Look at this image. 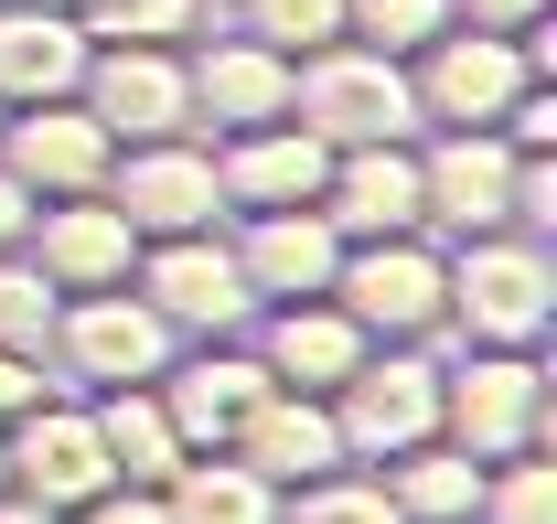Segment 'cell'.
Masks as SVG:
<instances>
[{
    "label": "cell",
    "instance_id": "obj_7",
    "mask_svg": "<svg viewBox=\"0 0 557 524\" xmlns=\"http://www.w3.org/2000/svg\"><path fill=\"white\" fill-rule=\"evenodd\" d=\"M129 289L161 311V322L183 332V342H225V332L258 322V300H247V267L236 247L214 236V225H183V236H139L129 258Z\"/></svg>",
    "mask_w": 557,
    "mask_h": 524
},
{
    "label": "cell",
    "instance_id": "obj_17",
    "mask_svg": "<svg viewBox=\"0 0 557 524\" xmlns=\"http://www.w3.org/2000/svg\"><path fill=\"white\" fill-rule=\"evenodd\" d=\"M22 258L44 267L54 289H119L129 258H139V236H129V214H119L108 194H54V203H33Z\"/></svg>",
    "mask_w": 557,
    "mask_h": 524
},
{
    "label": "cell",
    "instance_id": "obj_30",
    "mask_svg": "<svg viewBox=\"0 0 557 524\" xmlns=\"http://www.w3.org/2000/svg\"><path fill=\"white\" fill-rule=\"evenodd\" d=\"M33 396H54V375H44V353H11V342H0V428H11V417H22Z\"/></svg>",
    "mask_w": 557,
    "mask_h": 524
},
{
    "label": "cell",
    "instance_id": "obj_15",
    "mask_svg": "<svg viewBox=\"0 0 557 524\" xmlns=\"http://www.w3.org/2000/svg\"><path fill=\"white\" fill-rule=\"evenodd\" d=\"M183 75H194V129H258V118H289V54L258 43V33H194L183 43Z\"/></svg>",
    "mask_w": 557,
    "mask_h": 524
},
{
    "label": "cell",
    "instance_id": "obj_16",
    "mask_svg": "<svg viewBox=\"0 0 557 524\" xmlns=\"http://www.w3.org/2000/svg\"><path fill=\"white\" fill-rule=\"evenodd\" d=\"M150 386H161V407H172L183 450H225V439L247 428V407H258L278 375L258 364V353H236V332H225V342H194V353H172Z\"/></svg>",
    "mask_w": 557,
    "mask_h": 524
},
{
    "label": "cell",
    "instance_id": "obj_28",
    "mask_svg": "<svg viewBox=\"0 0 557 524\" xmlns=\"http://www.w3.org/2000/svg\"><path fill=\"white\" fill-rule=\"evenodd\" d=\"M440 22H450V0H344V33L375 43V54H397V65H408Z\"/></svg>",
    "mask_w": 557,
    "mask_h": 524
},
{
    "label": "cell",
    "instance_id": "obj_25",
    "mask_svg": "<svg viewBox=\"0 0 557 524\" xmlns=\"http://www.w3.org/2000/svg\"><path fill=\"white\" fill-rule=\"evenodd\" d=\"M278 514H300V524H386V482H375L364 460H333V471L289 482V503H278Z\"/></svg>",
    "mask_w": 557,
    "mask_h": 524
},
{
    "label": "cell",
    "instance_id": "obj_20",
    "mask_svg": "<svg viewBox=\"0 0 557 524\" xmlns=\"http://www.w3.org/2000/svg\"><path fill=\"white\" fill-rule=\"evenodd\" d=\"M75 75H86V22L44 0H0V108L75 97Z\"/></svg>",
    "mask_w": 557,
    "mask_h": 524
},
{
    "label": "cell",
    "instance_id": "obj_2",
    "mask_svg": "<svg viewBox=\"0 0 557 524\" xmlns=\"http://www.w3.org/2000/svg\"><path fill=\"white\" fill-rule=\"evenodd\" d=\"M440 267H450V332H461V342H547L557 332V258H547V236L483 225V236H450Z\"/></svg>",
    "mask_w": 557,
    "mask_h": 524
},
{
    "label": "cell",
    "instance_id": "obj_12",
    "mask_svg": "<svg viewBox=\"0 0 557 524\" xmlns=\"http://www.w3.org/2000/svg\"><path fill=\"white\" fill-rule=\"evenodd\" d=\"M418 203H429V236L515 225V150H504V129H418Z\"/></svg>",
    "mask_w": 557,
    "mask_h": 524
},
{
    "label": "cell",
    "instance_id": "obj_1",
    "mask_svg": "<svg viewBox=\"0 0 557 524\" xmlns=\"http://www.w3.org/2000/svg\"><path fill=\"white\" fill-rule=\"evenodd\" d=\"M440 439L472 460L504 450H547L557 407H547V342H472L461 364H440Z\"/></svg>",
    "mask_w": 557,
    "mask_h": 524
},
{
    "label": "cell",
    "instance_id": "obj_32",
    "mask_svg": "<svg viewBox=\"0 0 557 524\" xmlns=\"http://www.w3.org/2000/svg\"><path fill=\"white\" fill-rule=\"evenodd\" d=\"M22 225H33V194H22V183L0 172V247H22Z\"/></svg>",
    "mask_w": 557,
    "mask_h": 524
},
{
    "label": "cell",
    "instance_id": "obj_33",
    "mask_svg": "<svg viewBox=\"0 0 557 524\" xmlns=\"http://www.w3.org/2000/svg\"><path fill=\"white\" fill-rule=\"evenodd\" d=\"M44 11H75V0H44Z\"/></svg>",
    "mask_w": 557,
    "mask_h": 524
},
{
    "label": "cell",
    "instance_id": "obj_18",
    "mask_svg": "<svg viewBox=\"0 0 557 524\" xmlns=\"http://www.w3.org/2000/svg\"><path fill=\"white\" fill-rule=\"evenodd\" d=\"M322 214L354 236H429V203H418V139H354L322 172Z\"/></svg>",
    "mask_w": 557,
    "mask_h": 524
},
{
    "label": "cell",
    "instance_id": "obj_3",
    "mask_svg": "<svg viewBox=\"0 0 557 524\" xmlns=\"http://www.w3.org/2000/svg\"><path fill=\"white\" fill-rule=\"evenodd\" d=\"M289 118L311 139H333V150H354V139H418V97H408L397 54L333 33V43L289 54Z\"/></svg>",
    "mask_w": 557,
    "mask_h": 524
},
{
    "label": "cell",
    "instance_id": "obj_8",
    "mask_svg": "<svg viewBox=\"0 0 557 524\" xmlns=\"http://www.w3.org/2000/svg\"><path fill=\"white\" fill-rule=\"evenodd\" d=\"M333 300L364 322V342H440L450 332V267L429 236H354L333 267Z\"/></svg>",
    "mask_w": 557,
    "mask_h": 524
},
{
    "label": "cell",
    "instance_id": "obj_14",
    "mask_svg": "<svg viewBox=\"0 0 557 524\" xmlns=\"http://www.w3.org/2000/svg\"><path fill=\"white\" fill-rule=\"evenodd\" d=\"M236 267H247V300L269 311V300H311V289H333V267H344V225L322 214V203H269V214H236Z\"/></svg>",
    "mask_w": 557,
    "mask_h": 524
},
{
    "label": "cell",
    "instance_id": "obj_31",
    "mask_svg": "<svg viewBox=\"0 0 557 524\" xmlns=\"http://www.w3.org/2000/svg\"><path fill=\"white\" fill-rule=\"evenodd\" d=\"M557 0H450V22H483V33H525V22H547Z\"/></svg>",
    "mask_w": 557,
    "mask_h": 524
},
{
    "label": "cell",
    "instance_id": "obj_6",
    "mask_svg": "<svg viewBox=\"0 0 557 524\" xmlns=\"http://www.w3.org/2000/svg\"><path fill=\"white\" fill-rule=\"evenodd\" d=\"M322 407H333V428H344V460L375 471V460L440 439V353H429V342H364V364H354Z\"/></svg>",
    "mask_w": 557,
    "mask_h": 524
},
{
    "label": "cell",
    "instance_id": "obj_26",
    "mask_svg": "<svg viewBox=\"0 0 557 524\" xmlns=\"http://www.w3.org/2000/svg\"><path fill=\"white\" fill-rule=\"evenodd\" d=\"M54 300H65V289H54L44 267L22 258V247H0V342H11V353H44V342H54Z\"/></svg>",
    "mask_w": 557,
    "mask_h": 524
},
{
    "label": "cell",
    "instance_id": "obj_29",
    "mask_svg": "<svg viewBox=\"0 0 557 524\" xmlns=\"http://www.w3.org/2000/svg\"><path fill=\"white\" fill-rule=\"evenodd\" d=\"M236 33H258L278 54H311V43L344 33V0H236Z\"/></svg>",
    "mask_w": 557,
    "mask_h": 524
},
{
    "label": "cell",
    "instance_id": "obj_23",
    "mask_svg": "<svg viewBox=\"0 0 557 524\" xmlns=\"http://www.w3.org/2000/svg\"><path fill=\"white\" fill-rule=\"evenodd\" d=\"M97 407V439H108V471L119 482H172V460H183V428H172V407H161V386H97L86 396Z\"/></svg>",
    "mask_w": 557,
    "mask_h": 524
},
{
    "label": "cell",
    "instance_id": "obj_13",
    "mask_svg": "<svg viewBox=\"0 0 557 524\" xmlns=\"http://www.w3.org/2000/svg\"><path fill=\"white\" fill-rule=\"evenodd\" d=\"M333 139H311L300 118H258V129H214V194L225 214H269V203H322Z\"/></svg>",
    "mask_w": 557,
    "mask_h": 524
},
{
    "label": "cell",
    "instance_id": "obj_27",
    "mask_svg": "<svg viewBox=\"0 0 557 524\" xmlns=\"http://www.w3.org/2000/svg\"><path fill=\"white\" fill-rule=\"evenodd\" d=\"M483 514H493V524H547V514H557V460H547V450L483 460Z\"/></svg>",
    "mask_w": 557,
    "mask_h": 524
},
{
    "label": "cell",
    "instance_id": "obj_21",
    "mask_svg": "<svg viewBox=\"0 0 557 524\" xmlns=\"http://www.w3.org/2000/svg\"><path fill=\"white\" fill-rule=\"evenodd\" d=\"M375 482H386V514L397 524H472L483 514V460L450 450V439H418V450L375 460Z\"/></svg>",
    "mask_w": 557,
    "mask_h": 524
},
{
    "label": "cell",
    "instance_id": "obj_24",
    "mask_svg": "<svg viewBox=\"0 0 557 524\" xmlns=\"http://www.w3.org/2000/svg\"><path fill=\"white\" fill-rule=\"evenodd\" d=\"M214 0H75L86 43H194Z\"/></svg>",
    "mask_w": 557,
    "mask_h": 524
},
{
    "label": "cell",
    "instance_id": "obj_5",
    "mask_svg": "<svg viewBox=\"0 0 557 524\" xmlns=\"http://www.w3.org/2000/svg\"><path fill=\"white\" fill-rule=\"evenodd\" d=\"M525 86H547V75L525 65V43H515V33H483V22H440V33L408 54L418 129H493Z\"/></svg>",
    "mask_w": 557,
    "mask_h": 524
},
{
    "label": "cell",
    "instance_id": "obj_10",
    "mask_svg": "<svg viewBox=\"0 0 557 524\" xmlns=\"http://www.w3.org/2000/svg\"><path fill=\"white\" fill-rule=\"evenodd\" d=\"M75 97L97 108V129H108V139H172V129H194L183 43H86Z\"/></svg>",
    "mask_w": 557,
    "mask_h": 524
},
{
    "label": "cell",
    "instance_id": "obj_4",
    "mask_svg": "<svg viewBox=\"0 0 557 524\" xmlns=\"http://www.w3.org/2000/svg\"><path fill=\"white\" fill-rule=\"evenodd\" d=\"M172 353H183V332L161 322L129 278H119V289H65V300H54V342H44V364H54V386H75V396L150 386Z\"/></svg>",
    "mask_w": 557,
    "mask_h": 524
},
{
    "label": "cell",
    "instance_id": "obj_22",
    "mask_svg": "<svg viewBox=\"0 0 557 524\" xmlns=\"http://www.w3.org/2000/svg\"><path fill=\"white\" fill-rule=\"evenodd\" d=\"M161 514H183V524H278V482L247 471L236 450H183L172 482H161Z\"/></svg>",
    "mask_w": 557,
    "mask_h": 524
},
{
    "label": "cell",
    "instance_id": "obj_11",
    "mask_svg": "<svg viewBox=\"0 0 557 524\" xmlns=\"http://www.w3.org/2000/svg\"><path fill=\"white\" fill-rule=\"evenodd\" d=\"M108 150H119V139L97 129V108H86V97H33V108H0V172H11L33 203L97 194V183H108Z\"/></svg>",
    "mask_w": 557,
    "mask_h": 524
},
{
    "label": "cell",
    "instance_id": "obj_19",
    "mask_svg": "<svg viewBox=\"0 0 557 524\" xmlns=\"http://www.w3.org/2000/svg\"><path fill=\"white\" fill-rule=\"evenodd\" d=\"M258 364H269L278 386H300V396H333L354 364H364V322H354L333 289L269 300V311H258Z\"/></svg>",
    "mask_w": 557,
    "mask_h": 524
},
{
    "label": "cell",
    "instance_id": "obj_9",
    "mask_svg": "<svg viewBox=\"0 0 557 524\" xmlns=\"http://www.w3.org/2000/svg\"><path fill=\"white\" fill-rule=\"evenodd\" d=\"M97 194L129 214V236H183V225H225V194H214V139L172 129V139H119L108 150V183Z\"/></svg>",
    "mask_w": 557,
    "mask_h": 524
}]
</instances>
